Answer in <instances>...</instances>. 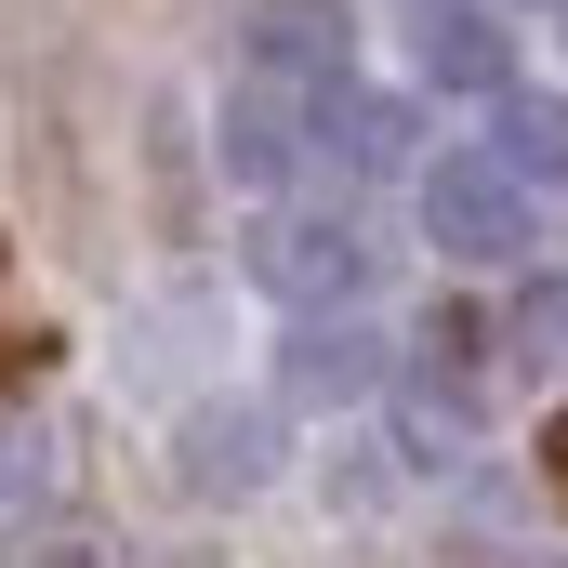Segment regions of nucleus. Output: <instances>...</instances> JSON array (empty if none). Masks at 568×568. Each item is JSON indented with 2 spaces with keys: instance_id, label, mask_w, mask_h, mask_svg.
<instances>
[{
  "instance_id": "obj_1",
  "label": "nucleus",
  "mask_w": 568,
  "mask_h": 568,
  "mask_svg": "<svg viewBox=\"0 0 568 568\" xmlns=\"http://www.w3.org/2000/svg\"><path fill=\"white\" fill-rule=\"evenodd\" d=\"M410 199H424V239L449 252V265H516V252H529V185H516L489 145L424 159V172H410Z\"/></svg>"
},
{
  "instance_id": "obj_2",
  "label": "nucleus",
  "mask_w": 568,
  "mask_h": 568,
  "mask_svg": "<svg viewBox=\"0 0 568 568\" xmlns=\"http://www.w3.org/2000/svg\"><path fill=\"white\" fill-rule=\"evenodd\" d=\"M252 278L278 291L291 317H317V304H357V278H371V239H357L344 212H265V239H252Z\"/></svg>"
},
{
  "instance_id": "obj_3",
  "label": "nucleus",
  "mask_w": 568,
  "mask_h": 568,
  "mask_svg": "<svg viewBox=\"0 0 568 568\" xmlns=\"http://www.w3.org/2000/svg\"><path fill=\"white\" fill-rule=\"evenodd\" d=\"M410 67H424L436 93H516V53H503V27H489V0H424L410 13Z\"/></svg>"
},
{
  "instance_id": "obj_4",
  "label": "nucleus",
  "mask_w": 568,
  "mask_h": 568,
  "mask_svg": "<svg viewBox=\"0 0 568 568\" xmlns=\"http://www.w3.org/2000/svg\"><path fill=\"white\" fill-rule=\"evenodd\" d=\"M304 145H317V159H344V172H410V106H397V93L331 80V93H304Z\"/></svg>"
},
{
  "instance_id": "obj_5",
  "label": "nucleus",
  "mask_w": 568,
  "mask_h": 568,
  "mask_svg": "<svg viewBox=\"0 0 568 568\" xmlns=\"http://www.w3.org/2000/svg\"><path fill=\"white\" fill-rule=\"evenodd\" d=\"M371 384H384V344H371V317H344V304L291 317V397L344 410V397H371Z\"/></svg>"
},
{
  "instance_id": "obj_6",
  "label": "nucleus",
  "mask_w": 568,
  "mask_h": 568,
  "mask_svg": "<svg viewBox=\"0 0 568 568\" xmlns=\"http://www.w3.org/2000/svg\"><path fill=\"white\" fill-rule=\"evenodd\" d=\"M212 159H225V185H291V159H304V106H291L278 80H239Z\"/></svg>"
},
{
  "instance_id": "obj_7",
  "label": "nucleus",
  "mask_w": 568,
  "mask_h": 568,
  "mask_svg": "<svg viewBox=\"0 0 568 568\" xmlns=\"http://www.w3.org/2000/svg\"><path fill=\"white\" fill-rule=\"evenodd\" d=\"M252 80L331 93V80H344V0H265V27H252Z\"/></svg>"
},
{
  "instance_id": "obj_8",
  "label": "nucleus",
  "mask_w": 568,
  "mask_h": 568,
  "mask_svg": "<svg viewBox=\"0 0 568 568\" xmlns=\"http://www.w3.org/2000/svg\"><path fill=\"white\" fill-rule=\"evenodd\" d=\"M265 463H278V424H265V410H199V424H185V476L225 489V503L265 489Z\"/></svg>"
},
{
  "instance_id": "obj_9",
  "label": "nucleus",
  "mask_w": 568,
  "mask_h": 568,
  "mask_svg": "<svg viewBox=\"0 0 568 568\" xmlns=\"http://www.w3.org/2000/svg\"><path fill=\"white\" fill-rule=\"evenodd\" d=\"M516 185H568V106H529V93H503V145H489Z\"/></svg>"
},
{
  "instance_id": "obj_10",
  "label": "nucleus",
  "mask_w": 568,
  "mask_h": 568,
  "mask_svg": "<svg viewBox=\"0 0 568 568\" xmlns=\"http://www.w3.org/2000/svg\"><path fill=\"white\" fill-rule=\"evenodd\" d=\"M463 424H476V397H463V384H410V410H397L410 463H463Z\"/></svg>"
},
{
  "instance_id": "obj_11",
  "label": "nucleus",
  "mask_w": 568,
  "mask_h": 568,
  "mask_svg": "<svg viewBox=\"0 0 568 568\" xmlns=\"http://www.w3.org/2000/svg\"><path fill=\"white\" fill-rule=\"evenodd\" d=\"M516 357H529V371H568V278L516 291Z\"/></svg>"
},
{
  "instance_id": "obj_12",
  "label": "nucleus",
  "mask_w": 568,
  "mask_h": 568,
  "mask_svg": "<svg viewBox=\"0 0 568 568\" xmlns=\"http://www.w3.org/2000/svg\"><path fill=\"white\" fill-rule=\"evenodd\" d=\"M40 489H53V449L27 424H0V503H40Z\"/></svg>"
}]
</instances>
